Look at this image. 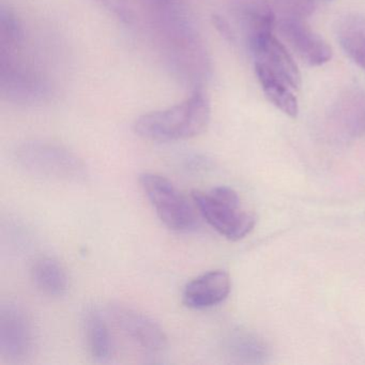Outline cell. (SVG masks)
<instances>
[{"label": "cell", "instance_id": "7", "mask_svg": "<svg viewBox=\"0 0 365 365\" xmlns=\"http://www.w3.org/2000/svg\"><path fill=\"white\" fill-rule=\"evenodd\" d=\"M277 26L282 38L307 65L317 67L332 58V48L304 20L281 18Z\"/></svg>", "mask_w": 365, "mask_h": 365}, {"label": "cell", "instance_id": "3", "mask_svg": "<svg viewBox=\"0 0 365 365\" xmlns=\"http://www.w3.org/2000/svg\"><path fill=\"white\" fill-rule=\"evenodd\" d=\"M18 165L34 176L50 180L78 182L87 177L84 162L59 145L29 142L16 151Z\"/></svg>", "mask_w": 365, "mask_h": 365}, {"label": "cell", "instance_id": "5", "mask_svg": "<svg viewBox=\"0 0 365 365\" xmlns=\"http://www.w3.org/2000/svg\"><path fill=\"white\" fill-rule=\"evenodd\" d=\"M108 316L121 332L145 354L157 356L168 347L163 329L146 314L121 304L110 305Z\"/></svg>", "mask_w": 365, "mask_h": 365}, {"label": "cell", "instance_id": "6", "mask_svg": "<svg viewBox=\"0 0 365 365\" xmlns=\"http://www.w3.org/2000/svg\"><path fill=\"white\" fill-rule=\"evenodd\" d=\"M34 347L31 318L18 303L7 301L0 307V354L6 360H24Z\"/></svg>", "mask_w": 365, "mask_h": 365}, {"label": "cell", "instance_id": "9", "mask_svg": "<svg viewBox=\"0 0 365 365\" xmlns=\"http://www.w3.org/2000/svg\"><path fill=\"white\" fill-rule=\"evenodd\" d=\"M232 289L230 275L224 270H212L195 277L185 285L182 301L192 309H205L223 302Z\"/></svg>", "mask_w": 365, "mask_h": 365}, {"label": "cell", "instance_id": "16", "mask_svg": "<svg viewBox=\"0 0 365 365\" xmlns=\"http://www.w3.org/2000/svg\"><path fill=\"white\" fill-rule=\"evenodd\" d=\"M275 14L284 19L305 20L311 16L316 9L314 0H268Z\"/></svg>", "mask_w": 365, "mask_h": 365}, {"label": "cell", "instance_id": "2", "mask_svg": "<svg viewBox=\"0 0 365 365\" xmlns=\"http://www.w3.org/2000/svg\"><path fill=\"white\" fill-rule=\"evenodd\" d=\"M192 198L207 223L228 240H241L255 226V215L243 206L238 193L230 187L193 191Z\"/></svg>", "mask_w": 365, "mask_h": 365}, {"label": "cell", "instance_id": "10", "mask_svg": "<svg viewBox=\"0 0 365 365\" xmlns=\"http://www.w3.org/2000/svg\"><path fill=\"white\" fill-rule=\"evenodd\" d=\"M333 118L350 135L365 132V93L352 89L339 96L333 108Z\"/></svg>", "mask_w": 365, "mask_h": 365}, {"label": "cell", "instance_id": "1", "mask_svg": "<svg viewBox=\"0 0 365 365\" xmlns=\"http://www.w3.org/2000/svg\"><path fill=\"white\" fill-rule=\"evenodd\" d=\"M210 118L208 98L202 91H196L191 97L177 106L138 117L133 130L145 140L176 142L204 133Z\"/></svg>", "mask_w": 365, "mask_h": 365}, {"label": "cell", "instance_id": "14", "mask_svg": "<svg viewBox=\"0 0 365 365\" xmlns=\"http://www.w3.org/2000/svg\"><path fill=\"white\" fill-rule=\"evenodd\" d=\"M240 14L247 27L249 41L272 34L277 25L274 10L268 0H240Z\"/></svg>", "mask_w": 365, "mask_h": 365}, {"label": "cell", "instance_id": "8", "mask_svg": "<svg viewBox=\"0 0 365 365\" xmlns=\"http://www.w3.org/2000/svg\"><path fill=\"white\" fill-rule=\"evenodd\" d=\"M255 63L264 66L294 91L300 88L301 74L285 46L273 36H262L250 42Z\"/></svg>", "mask_w": 365, "mask_h": 365}, {"label": "cell", "instance_id": "15", "mask_svg": "<svg viewBox=\"0 0 365 365\" xmlns=\"http://www.w3.org/2000/svg\"><path fill=\"white\" fill-rule=\"evenodd\" d=\"M34 283L40 292L50 297H61L67 292V273L54 258H39L31 268Z\"/></svg>", "mask_w": 365, "mask_h": 365}, {"label": "cell", "instance_id": "12", "mask_svg": "<svg viewBox=\"0 0 365 365\" xmlns=\"http://www.w3.org/2000/svg\"><path fill=\"white\" fill-rule=\"evenodd\" d=\"M255 72L269 101L287 116L292 118L297 117L299 104L298 100L292 93L294 89L260 63H255Z\"/></svg>", "mask_w": 365, "mask_h": 365}, {"label": "cell", "instance_id": "11", "mask_svg": "<svg viewBox=\"0 0 365 365\" xmlns=\"http://www.w3.org/2000/svg\"><path fill=\"white\" fill-rule=\"evenodd\" d=\"M336 35L346 55L365 72V16L350 14L341 19Z\"/></svg>", "mask_w": 365, "mask_h": 365}, {"label": "cell", "instance_id": "4", "mask_svg": "<svg viewBox=\"0 0 365 365\" xmlns=\"http://www.w3.org/2000/svg\"><path fill=\"white\" fill-rule=\"evenodd\" d=\"M140 187L162 223L173 232L195 230L197 219L193 207L172 181L155 173L140 176Z\"/></svg>", "mask_w": 365, "mask_h": 365}, {"label": "cell", "instance_id": "13", "mask_svg": "<svg viewBox=\"0 0 365 365\" xmlns=\"http://www.w3.org/2000/svg\"><path fill=\"white\" fill-rule=\"evenodd\" d=\"M83 324L91 356L98 362H106L112 354L113 343L103 316L95 307H89L85 312Z\"/></svg>", "mask_w": 365, "mask_h": 365}]
</instances>
